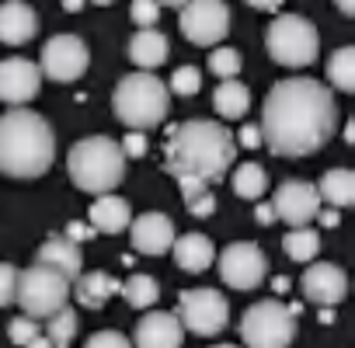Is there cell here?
<instances>
[{
    "label": "cell",
    "instance_id": "cell-1",
    "mask_svg": "<svg viewBox=\"0 0 355 348\" xmlns=\"http://www.w3.org/2000/svg\"><path fill=\"white\" fill-rule=\"evenodd\" d=\"M261 146L275 157L300 160L324 150L338 129V105L327 84L313 77H289L272 84L261 105Z\"/></svg>",
    "mask_w": 355,
    "mask_h": 348
},
{
    "label": "cell",
    "instance_id": "cell-2",
    "mask_svg": "<svg viewBox=\"0 0 355 348\" xmlns=\"http://www.w3.org/2000/svg\"><path fill=\"white\" fill-rule=\"evenodd\" d=\"M237 139L227 125L213 119H189L167 129L164 143V171L171 178H199L206 185H216L223 174L234 167Z\"/></svg>",
    "mask_w": 355,
    "mask_h": 348
},
{
    "label": "cell",
    "instance_id": "cell-3",
    "mask_svg": "<svg viewBox=\"0 0 355 348\" xmlns=\"http://www.w3.org/2000/svg\"><path fill=\"white\" fill-rule=\"evenodd\" d=\"M56 160V132L53 125L18 105L0 115V174L8 178H42Z\"/></svg>",
    "mask_w": 355,
    "mask_h": 348
},
{
    "label": "cell",
    "instance_id": "cell-4",
    "mask_svg": "<svg viewBox=\"0 0 355 348\" xmlns=\"http://www.w3.org/2000/svg\"><path fill=\"white\" fill-rule=\"evenodd\" d=\"M67 174L70 182L87 195L115 192L125 178V153L108 136H87L77 139L67 153Z\"/></svg>",
    "mask_w": 355,
    "mask_h": 348
},
{
    "label": "cell",
    "instance_id": "cell-5",
    "mask_svg": "<svg viewBox=\"0 0 355 348\" xmlns=\"http://www.w3.org/2000/svg\"><path fill=\"white\" fill-rule=\"evenodd\" d=\"M115 119L129 129H153L171 112V91L157 73H125L112 94Z\"/></svg>",
    "mask_w": 355,
    "mask_h": 348
},
{
    "label": "cell",
    "instance_id": "cell-6",
    "mask_svg": "<svg viewBox=\"0 0 355 348\" xmlns=\"http://www.w3.org/2000/svg\"><path fill=\"white\" fill-rule=\"evenodd\" d=\"M296 313L300 306H286L282 299H261L244 310L241 338L248 348H289L296 338Z\"/></svg>",
    "mask_w": 355,
    "mask_h": 348
},
{
    "label": "cell",
    "instance_id": "cell-7",
    "mask_svg": "<svg viewBox=\"0 0 355 348\" xmlns=\"http://www.w3.org/2000/svg\"><path fill=\"white\" fill-rule=\"evenodd\" d=\"M265 49L268 56L279 63V67H310L317 56H320V39H317V28L300 18V15H282L268 25L265 32Z\"/></svg>",
    "mask_w": 355,
    "mask_h": 348
},
{
    "label": "cell",
    "instance_id": "cell-8",
    "mask_svg": "<svg viewBox=\"0 0 355 348\" xmlns=\"http://www.w3.org/2000/svg\"><path fill=\"white\" fill-rule=\"evenodd\" d=\"M15 303H21V310L35 320H46L49 313H56L60 306L70 303V279L60 275L56 268L35 261L32 268L18 272V286H15Z\"/></svg>",
    "mask_w": 355,
    "mask_h": 348
},
{
    "label": "cell",
    "instance_id": "cell-9",
    "mask_svg": "<svg viewBox=\"0 0 355 348\" xmlns=\"http://www.w3.org/2000/svg\"><path fill=\"white\" fill-rule=\"evenodd\" d=\"M178 320L185 331L199 338H216L230 324V303L223 293L199 286V289H182L178 293Z\"/></svg>",
    "mask_w": 355,
    "mask_h": 348
},
{
    "label": "cell",
    "instance_id": "cell-10",
    "mask_svg": "<svg viewBox=\"0 0 355 348\" xmlns=\"http://www.w3.org/2000/svg\"><path fill=\"white\" fill-rule=\"evenodd\" d=\"M178 28L192 46H216L230 32V8L223 0H185Z\"/></svg>",
    "mask_w": 355,
    "mask_h": 348
},
{
    "label": "cell",
    "instance_id": "cell-11",
    "mask_svg": "<svg viewBox=\"0 0 355 348\" xmlns=\"http://www.w3.org/2000/svg\"><path fill=\"white\" fill-rule=\"evenodd\" d=\"M87 63H91V53H87L84 39H77V35H53L42 46V56H39L42 77H49L56 84L80 80L87 73Z\"/></svg>",
    "mask_w": 355,
    "mask_h": 348
},
{
    "label": "cell",
    "instance_id": "cell-12",
    "mask_svg": "<svg viewBox=\"0 0 355 348\" xmlns=\"http://www.w3.org/2000/svg\"><path fill=\"white\" fill-rule=\"evenodd\" d=\"M265 275H268V258L261 254L258 244L237 241V244L223 247V254H220V279L230 289L251 293V289H258L265 282Z\"/></svg>",
    "mask_w": 355,
    "mask_h": 348
},
{
    "label": "cell",
    "instance_id": "cell-13",
    "mask_svg": "<svg viewBox=\"0 0 355 348\" xmlns=\"http://www.w3.org/2000/svg\"><path fill=\"white\" fill-rule=\"evenodd\" d=\"M272 209H275V220H286L289 227H306L317 216V209H320L317 185L300 182V178L282 182L275 189V195H272Z\"/></svg>",
    "mask_w": 355,
    "mask_h": 348
},
{
    "label": "cell",
    "instance_id": "cell-14",
    "mask_svg": "<svg viewBox=\"0 0 355 348\" xmlns=\"http://www.w3.org/2000/svg\"><path fill=\"white\" fill-rule=\"evenodd\" d=\"M42 87V70L39 63L32 60H21V56H11L0 63V101L18 108V105H28Z\"/></svg>",
    "mask_w": 355,
    "mask_h": 348
},
{
    "label": "cell",
    "instance_id": "cell-15",
    "mask_svg": "<svg viewBox=\"0 0 355 348\" xmlns=\"http://www.w3.org/2000/svg\"><path fill=\"white\" fill-rule=\"evenodd\" d=\"M300 289H303V296H306L310 303H317V306H338V303L345 299V293H348V275H345V268L334 265V261H317V265L303 268Z\"/></svg>",
    "mask_w": 355,
    "mask_h": 348
},
{
    "label": "cell",
    "instance_id": "cell-16",
    "mask_svg": "<svg viewBox=\"0 0 355 348\" xmlns=\"http://www.w3.org/2000/svg\"><path fill=\"white\" fill-rule=\"evenodd\" d=\"M129 237H132V251L146 254V258H160L171 251L174 244V223L164 213H139L136 220H129Z\"/></svg>",
    "mask_w": 355,
    "mask_h": 348
},
{
    "label": "cell",
    "instance_id": "cell-17",
    "mask_svg": "<svg viewBox=\"0 0 355 348\" xmlns=\"http://www.w3.org/2000/svg\"><path fill=\"white\" fill-rule=\"evenodd\" d=\"M182 341H185V327L178 320V313H167V310L143 313V320L132 331L136 348H182Z\"/></svg>",
    "mask_w": 355,
    "mask_h": 348
},
{
    "label": "cell",
    "instance_id": "cell-18",
    "mask_svg": "<svg viewBox=\"0 0 355 348\" xmlns=\"http://www.w3.org/2000/svg\"><path fill=\"white\" fill-rule=\"evenodd\" d=\"M39 32V15L25 0H8L0 4V42L4 46H25Z\"/></svg>",
    "mask_w": 355,
    "mask_h": 348
},
{
    "label": "cell",
    "instance_id": "cell-19",
    "mask_svg": "<svg viewBox=\"0 0 355 348\" xmlns=\"http://www.w3.org/2000/svg\"><path fill=\"white\" fill-rule=\"evenodd\" d=\"M39 261L56 268L60 275H67L70 282L84 272V254H80V244L70 241L67 234H49L39 247Z\"/></svg>",
    "mask_w": 355,
    "mask_h": 348
},
{
    "label": "cell",
    "instance_id": "cell-20",
    "mask_svg": "<svg viewBox=\"0 0 355 348\" xmlns=\"http://www.w3.org/2000/svg\"><path fill=\"white\" fill-rule=\"evenodd\" d=\"M171 251H174V265L182 268V272H189V275L206 272V268L213 265V258H216V247H213V241H209L206 234H185V237H174Z\"/></svg>",
    "mask_w": 355,
    "mask_h": 348
},
{
    "label": "cell",
    "instance_id": "cell-21",
    "mask_svg": "<svg viewBox=\"0 0 355 348\" xmlns=\"http://www.w3.org/2000/svg\"><path fill=\"white\" fill-rule=\"evenodd\" d=\"M119 279L115 275H108V272H80L73 282H70V293L77 296V303L80 306H87V310H101L112 296H119Z\"/></svg>",
    "mask_w": 355,
    "mask_h": 348
},
{
    "label": "cell",
    "instance_id": "cell-22",
    "mask_svg": "<svg viewBox=\"0 0 355 348\" xmlns=\"http://www.w3.org/2000/svg\"><path fill=\"white\" fill-rule=\"evenodd\" d=\"M87 216H91V227H94L98 234H122V230L129 227V220H132L129 202H125L122 195H115V192L94 195Z\"/></svg>",
    "mask_w": 355,
    "mask_h": 348
},
{
    "label": "cell",
    "instance_id": "cell-23",
    "mask_svg": "<svg viewBox=\"0 0 355 348\" xmlns=\"http://www.w3.org/2000/svg\"><path fill=\"white\" fill-rule=\"evenodd\" d=\"M171 56V42L157 32V28H139L132 39H129V60L139 67V70H153L160 63H167Z\"/></svg>",
    "mask_w": 355,
    "mask_h": 348
},
{
    "label": "cell",
    "instance_id": "cell-24",
    "mask_svg": "<svg viewBox=\"0 0 355 348\" xmlns=\"http://www.w3.org/2000/svg\"><path fill=\"white\" fill-rule=\"evenodd\" d=\"M317 195L320 202L334 206V209H345L355 202V174L348 167H331L324 171V178L317 182Z\"/></svg>",
    "mask_w": 355,
    "mask_h": 348
},
{
    "label": "cell",
    "instance_id": "cell-25",
    "mask_svg": "<svg viewBox=\"0 0 355 348\" xmlns=\"http://www.w3.org/2000/svg\"><path fill=\"white\" fill-rule=\"evenodd\" d=\"M213 108L220 119H244L248 108H251V91L230 77V80H220V87L213 91Z\"/></svg>",
    "mask_w": 355,
    "mask_h": 348
},
{
    "label": "cell",
    "instance_id": "cell-26",
    "mask_svg": "<svg viewBox=\"0 0 355 348\" xmlns=\"http://www.w3.org/2000/svg\"><path fill=\"white\" fill-rule=\"evenodd\" d=\"M178 189H182L185 209H189L192 216L206 220V216H213V213H216V195H213V189H209L206 182H199V178H189V174H182V178H178Z\"/></svg>",
    "mask_w": 355,
    "mask_h": 348
},
{
    "label": "cell",
    "instance_id": "cell-27",
    "mask_svg": "<svg viewBox=\"0 0 355 348\" xmlns=\"http://www.w3.org/2000/svg\"><path fill=\"white\" fill-rule=\"evenodd\" d=\"M327 80L341 94H352L355 91V46H341V49L331 53V60H327Z\"/></svg>",
    "mask_w": 355,
    "mask_h": 348
},
{
    "label": "cell",
    "instance_id": "cell-28",
    "mask_svg": "<svg viewBox=\"0 0 355 348\" xmlns=\"http://www.w3.org/2000/svg\"><path fill=\"white\" fill-rule=\"evenodd\" d=\"M230 185H234V195H237V199L258 202V199L265 195V189H268V178H265V167H261V164H241V167L234 171V178H230Z\"/></svg>",
    "mask_w": 355,
    "mask_h": 348
},
{
    "label": "cell",
    "instance_id": "cell-29",
    "mask_svg": "<svg viewBox=\"0 0 355 348\" xmlns=\"http://www.w3.org/2000/svg\"><path fill=\"white\" fill-rule=\"evenodd\" d=\"M282 247H286L289 261L306 265V261H313L317 251H320V234L310 230V227H293V230L282 237Z\"/></svg>",
    "mask_w": 355,
    "mask_h": 348
},
{
    "label": "cell",
    "instance_id": "cell-30",
    "mask_svg": "<svg viewBox=\"0 0 355 348\" xmlns=\"http://www.w3.org/2000/svg\"><path fill=\"white\" fill-rule=\"evenodd\" d=\"M119 293L125 296L129 306H136V310H150V306L157 303V296H160V286H157L153 275L136 272V275H129V279L119 286Z\"/></svg>",
    "mask_w": 355,
    "mask_h": 348
},
{
    "label": "cell",
    "instance_id": "cell-31",
    "mask_svg": "<svg viewBox=\"0 0 355 348\" xmlns=\"http://www.w3.org/2000/svg\"><path fill=\"white\" fill-rule=\"evenodd\" d=\"M77 327H80L77 310H70V303H67V306H60L56 313H49V317H46L42 334H46L53 345H70V341H73V334H77Z\"/></svg>",
    "mask_w": 355,
    "mask_h": 348
},
{
    "label": "cell",
    "instance_id": "cell-32",
    "mask_svg": "<svg viewBox=\"0 0 355 348\" xmlns=\"http://www.w3.org/2000/svg\"><path fill=\"white\" fill-rule=\"evenodd\" d=\"M199 87H202L199 67H178V70L171 73V91H174L178 98H192V94H199Z\"/></svg>",
    "mask_w": 355,
    "mask_h": 348
},
{
    "label": "cell",
    "instance_id": "cell-33",
    "mask_svg": "<svg viewBox=\"0 0 355 348\" xmlns=\"http://www.w3.org/2000/svg\"><path fill=\"white\" fill-rule=\"evenodd\" d=\"M209 70L220 77V80H230V77H237L241 73V56H237V49H213L209 53Z\"/></svg>",
    "mask_w": 355,
    "mask_h": 348
},
{
    "label": "cell",
    "instance_id": "cell-34",
    "mask_svg": "<svg viewBox=\"0 0 355 348\" xmlns=\"http://www.w3.org/2000/svg\"><path fill=\"white\" fill-rule=\"evenodd\" d=\"M39 334H42V324H39L35 317H28V313H25V317H15V320L8 324V338H11L15 345H21V348H25L32 338H39Z\"/></svg>",
    "mask_w": 355,
    "mask_h": 348
},
{
    "label": "cell",
    "instance_id": "cell-35",
    "mask_svg": "<svg viewBox=\"0 0 355 348\" xmlns=\"http://www.w3.org/2000/svg\"><path fill=\"white\" fill-rule=\"evenodd\" d=\"M129 18H132V25H139V28H153L157 18H160V4H157V0H132Z\"/></svg>",
    "mask_w": 355,
    "mask_h": 348
},
{
    "label": "cell",
    "instance_id": "cell-36",
    "mask_svg": "<svg viewBox=\"0 0 355 348\" xmlns=\"http://www.w3.org/2000/svg\"><path fill=\"white\" fill-rule=\"evenodd\" d=\"M15 286H18V268L11 261H0V306L15 303Z\"/></svg>",
    "mask_w": 355,
    "mask_h": 348
},
{
    "label": "cell",
    "instance_id": "cell-37",
    "mask_svg": "<svg viewBox=\"0 0 355 348\" xmlns=\"http://www.w3.org/2000/svg\"><path fill=\"white\" fill-rule=\"evenodd\" d=\"M84 348H132V341L122 331H98V334L87 338Z\"/></svg>",
    "mask_w": 355,
    "mask_h": 348
},
{
    "label": "cell",
    "instance_id": "cell-38",
    "mask_svg": "<svg viewBox=\"0 0 355 348\" xmlns=\"http://www.w3.org/2000/svg\"><path fill=\"white\" fill-rule=\"evenodd\" d=\"M119 146H122V153H125V160H129V157L136 160V157H146V146H150V143H146V136H143V129H129V132H125V139H122Z\"/></svg>",
    "mask_w": 355,
    "mask_h": 348
},
{
    "label": "cell",
    "instance_id": "cell-39",
    "mask_svg": "<svg viewBox=\"0 0 355 348\" xmlns=\"http://www.w3.org/2000/svg\"><path fill=\"white\" fill-rule=\"evenodd\" d=\"M237 143L248 146V150H258V146H261V129H258V125H244V129L237 132Z\"/></svg>",
    "mask_w": 355,
    "mask_h": 348
},
{
    "label": "cell",
    "instance_id": "cell-40",
    "mask_svg": "<svg viewBox=\"0 0 355 348\" xmlns=\"http://www.w3.org/2000/svg\"><path fill=\"white\" fill-rule=\"evenodd\" d=\"M67 237L80 244V241H94V237H98V230H94V227H84V223H77V220H73V223H67Z\"/></svg>",
    "mask_w": 355,
    "mask_h": 348
},
{
    "label": "cell",
    "instance_id": "cell-41",
    "mask_svg": "<svg viewBox=\"0 0 355 348\" xmlns=\"http://www.w3.org/2000/svg\"><path fill=\"white\" fill-rule=\"evenodd\" d=\"M254 220H258L261 227H268V223H275V209H272V202H261V206L254 209Z\"/></svg>",
    "mask_w": 355,
    "mask_h": 348
},
{
    "label": "cell",
    "instance_id": "cell-42",
    "mask_svg": "<svg viewBox=\"0 0 355 348\" xmlns=\"http://www.w3.org/2000/svg\"><path fill=\"white\" fill-rule=\"evenodd\" d=\"M317 220H320V227H327V230L341 223V216H338L334 209H317Z\"/></svg>",
    "mask_w": 355,
    "mask_h": 348
},
{
    "label": "cell",
    "instance_id": "cell-43",
    "mask_svg": "<svg viewBox=\"0 0 355 348\" xmlns=\"http://www.w3.org/2000/svg\"><path fill=\"white\" fill-rule=\"evenodd\" d=\"M244 4H251V8H258V11H279L282 0H244Z\"/></svg>",
    "mask_w": 355,
    "mask_h": 348
},
{
    "label": "cell",
    "instance_id": "cell-44",
    "mask_svg": "<svg viewBox=\"0 0 355 348\" xmlns=\"http://www.w3.org/2000/svg\"><path fill=\"white\" fill-rule=\"evenodd\" d=\"M334 4H338V11L345 18H355V0H334Z\"/></svg>",
    "mask_w": 355,
    "mask_h": 348
},
{
    "label": "cell",
    "instance_id": "cell-45",
    "mask_svg": "<svg viewBox=\"0 0 355 348\" xmlns=\"http://www.w3.org/2000/svg\"><path fill=\"white\" fill-rule=\"evenodd\" d=\"M25 348H53V341H49L46 334H39V338H32V341H28Z\"/></svg>",
    "mask_w": 355,
    "mask_h": 348
},
{
    "label": "cell",
    "instance_id": "cell-46",
    "mask_svg": "<svg viewBox=\"0 0 355 348\" xmlns=\"http://www.w3.org/2000/svg\"><path fill=\"white\" fill-rule=\"evenodd\" d=\"M80 8H84V0H63V11L67 15H77Z\"/></svg>",
    "mask_w": 355,
    "mask_h": 348
},
{
    "label": "cell",
    "instance_id": "cell-47",
    "mask_svg": "<svg viewBox=\"0 0 355 348\" xmlns=\"http://www.w3.org/2000/svg\"><path fill=\"white\" fill-rule=\"evenodd\" d=\"M317 317H320V324H334V310H331V306H320Z\"/></svg>",
    "mask_w": 355,
    "mask_h": 348
},
{
    "label": "cell",
    "instance_id": "cell-48",
    "mask_svg": "<svg viewBox=\"0 0 355 348\" xmlns=\"http://www.w3.org/2000/svg\"><path fill=\"white\" fill-rule=\"evenodd\" d=\"M157 4H160V8H182L185 0H157Z\"/></svg>",
    "mask_w": 355,
    "mask_h": 348
},
{
    "label": "cell",
    "instance_id": "cell-49",
    "mask_svg": "<svg viewBox=\"0 0 355 348\" xmlns=\"http://www.w3.org/2000/svg\"><path fill=\"white\" fill-rule=\"evenodd\" d=\"M345 139H348V143H355V122H348V125H345Z\"/></svg>",
    "mask_w": 355,
    "mask_h": 348
},
{
    "label": "cell",
    "instance_id": "cell-50",
    "mask_svg": "<svg viewBox=\"0 0 355 348\" xmlns=\"http://www.w3.org/2000/svg\"><path fill=\"white\" fill-rule=\"evenodd\" d=\"M91 4H98V8H108V4H112V0H91Z\"/></svg>",
    "mask_w": 355,
    "mask_h": 348
},
{
    "label": "cell",
    "instance_id": "cell-51",
    "mask_svg": "<svg viewBox=\"0 0 355 348\" xmlns=\"http://www.w3.org/2000/svg\"><path fill=\"white\" fill-rule=\"evenodd\" d=\"M213 348H237V345H213Z\"/></svg>",
    "mask_w": 355,
    "mask_h": 348
}]
</instances>
